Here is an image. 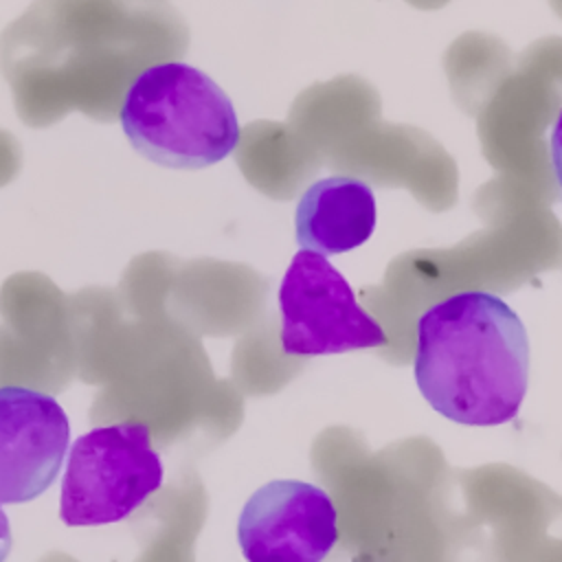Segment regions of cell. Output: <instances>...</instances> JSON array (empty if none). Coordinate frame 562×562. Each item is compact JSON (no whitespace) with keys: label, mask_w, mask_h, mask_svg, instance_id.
Instances as JSON below:
<instances>
[{"label":"cell","mask_w":562,"mask_h":562,"mask_svg":"<svg viewBox=\"0 0 562 562\" xmlns=\"http://www.w3.org/2000/svg\"><path fill=\"white\" fill-rule=\"evenodd\" d=\"M237 542L246 562H323L338 542V509L323 487L277 479L241 507Z\"/></svg>","instance_id":"obj_5"},{"label":"cell","mask_w":562,"mask_h":562,"mask_svg":"<svg viewBox=\"0 0 562 562\" xmlns=\"http://www.w3.org/2000/svg\"><path fill=\"white\" fill-rule=\"evenodd\" d=\"M549 160H551V169L555 176V182L560 187V195H562V108L551 125V134H549Z\"/></svg>","instance_id":"obj_8"},{"label":"cell","mask_w":562,"mask_h":562,"mask_svg":"<svg viewBox=\"0 0 562 562\" xmlns=\"http://www.w3.org/2000/svg\"><path fill=\"white\" fill-rule=\"evenodd\" d=\"M529 364L520 316L492 292H457L417 318V389L432 411L454 424L512 422L529 386Z\"/></svg>","instance_id":"obj_1"},{"label":"cell","mask_w":562,"mask_h":562,"mask_svg":"<svg viewBox=\"0 0 562 562\" xmlns=\"http://www.w3.org/2000/svg\"><path fill=\"white\" fill-rule=\"evenodd\" d=\"M70 422L61 404L31 386H0V505L42 496L66 461Z\"/></svg>","instance_id":"obj_6"},{"label":"cell","mask_w":562,"mask_h":562,"mask_svg":"<svg viewBox=\"0 0 562 562\" xmlns=\"http://www.w3.org/2000/svg\"><path fill=\"white\" fill-rule=\"evenodd\" d=\"M11 547H13V536H11V525H9V518L0 505V562H4L11 553Z\"/></svg>","instance_id":"obj_9"},{"label":"cell","mask_w":562,"mask_h":562,"mask_svg":"<svg viewBox=\"0 0 562 562\" xmlns=\"http://www.w3.org/2000/svg\"><path fill=\"white\" fill-rule=\"evenodd\" d=\"M123 134L147 160L169 169H204L228 158L241 136L228 94L200 68L160 61L130 83Z\"/></svg>","instance_id":"obj_2"},{"label":"cell","mask_w":562,"mask_h":562,"mask_svg":"<svg viewBox=\"0 0 562 562\" xmlns=\"http://www.w3.org/2000/svg\"><path fill=\"white\" fill-rule=\"evenodd\" d=\"M162 481L165 468L145 422L97 426L66 452L59 518L68 527L119 522L145 505Z\"/></svg>","instance_id":"obj_3"},{"label":"cell","mask_w":562,"mask_h":562,"mask_svg":"<svg viewBox=\"0 0 562 562\" xmlns=\"http://www.w3.org/2000/svg\"><path fill=\"white\" fill-rule=\"evenodd\" d=\"M375 228L373 189L353 176H327L312 182L294 213V235L301 250L323 257L364 244Z\"/></svg>","instance_id":"obj_7"},{"label":"cell","mask_w":562,"mask_h":562,"mask_svg":"<svg viewBox=\"0 0 562 562\" xmlns=\"http://www.w3.org/2000/svg\"><path fill=\"white\" fill-rule=\"evenodd\" d=\"M281 349L285 356H329L384 347V327L356 301L327 257L299 250L279 285Z\"/></svg>","instance_id":"obj_4"}]
</instances>
